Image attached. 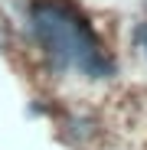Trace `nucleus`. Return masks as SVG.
<instances>
[{
	"instance_id": "1",
	"label": "nucleus",
	"mask_w": 147,
	"mask_h": 150,
	"mask_svg": "<svg viewBox=\"0 0 147 150\" xmlns=\"http://www.w3.org/2000/svg\"><path fill=\"white\" fill-rule=\"evenodd\" d=\"M30 33L46 52L56 75L82 72L85 79H111L114 59L88 26V20L62 0H36L30 7Z\"/></svg>"
},
{
	"instance_id": "2",
	"label": "nucleus",
	"mask_w": 147,
	"mask_h": 150,
	"mask_svg": "<svg viewBox=\"0 0 147 150\" xmlns=\"http://www.w3.org/2000/svg\"><path fill=\"white\" fill-rule=\"evenodd\" d=\"M88 127H92V121H85V117H72V121H69V127H65V134H69L72 140H82V137L92 134Z\"/></svg>"
},
{
	"instance_id": "3",
	"label": "nucleus",
	"mask_w": 147,
	"mask_h": 150,
	"mask_svg": "<svg viewBox=\"0 0 147 150\" xmlns=\"http://www.w3.org/2000/svg\"><path fill=\"white\" fill-rule=\"evenodd\" d=\"M134 46H137V52L147 59V23H137L134 26Z\"/></svg>"
},
{
	"instance_id": "4",
	"label": "nucleus",
	"mask_w": 147,
	"mask_h": 150,
	"mask_svg": "<svg viewBox=\"0 0 147 150\" xmlns=\"http://www.w3.org/2000/svg\"><path fill=\"white\" fill-rule=\"evenodd\" d=\"M144 10H147V0H144Z\"/></svg>"
}]
</instances>
